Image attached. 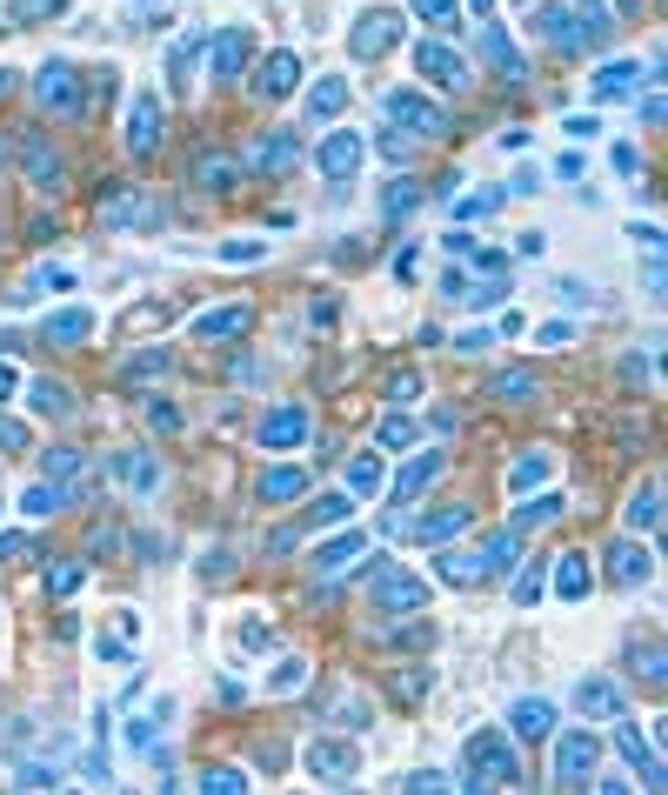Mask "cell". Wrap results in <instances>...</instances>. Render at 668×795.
<instances>
[{
  "label": "cell",
  "instance_id": "obj_16",
  "mask_svg": "<svg viewBox=\"0 0 668 795\" xmlns=\"http://www.w3.org/2000/svg\"><path fill=\"white\" fill-rule=\"evenodd\" d=\"M648 549H635V542H609V582H622V588H642L648 582Z\"/></svg>",
  "mask_w": 668,
  "mask_h": 795
},
{
  "label": "cell",
  "instance_id": "obj_26",
  "mask_svg": "<svg viewBox=\"0 0 668 795\" xmlns=\"http://www.w3.org/2000/svg\"><path fill=\"white\" fill-rule=\"evenodd\" d=\"M88 334H94V314H88V308H60V314L47 321V341H60V347L88 341Z\"/></svg>",
  "mask_w": 668,
  "mask_h": 795
},
{
  "label": "cell",
  "instance_id": "obj_19",
  "mask_svg": "<svg viewBox=\"0 0 668 795\" xmlns=\"http://www.w3.org/2000/svg\"><path fill=\"white\" fill-rule=\"evenodd\" d=\"M247 67V34H214V87H234Z\"/></svg>",
  "mask_w": 668,
  "mask_h": 795
},
{
  "label": "cell",
  "instance_id": "obj_27",
  "mask_svg": "<svg viewBox=\"0 0 668 795\" xmlns=\"http://www.w3.org/2000/svg\"><path fill=\"white\" fill-rule=\"evenodd\" d=\"M655 521H661V482H642L635 501H628V528H635V535H648Z\"/></svg>",
  "mask_w": 668,
  "mask_h": 795
},
{
  "label": "cell",
  "instance_id": "obj_28",
  "mask_svg": "<svg viewBox=\"0 0 668 795\" xmlns=\"http://www.w3.org/2000/svg\"><path fill=\"white\" fill-rule=\"evenodd\" d=\"M194 181H201L208 195H227V188L241 181V161H227V154H208V161L194 167Z\"/></svg>",
  "mask_w": 668,
  "mask_h": 795
},
{
  "label": "cell",
  "instance_id": "obj_58",
  "mask_svg": "<svg viewBox=\"0 0 668 795\" xmlns=\"http://www.w3.org/2000/svg\"><path fill=\"white\" fill-rule=\"evenodd\" d=\"M0 161H8V147H0Z\"/></svg>",
  "mask_w": 668,
  "mask_h": 795
},
{
  "label": "cell",
  "instance_id": "obj_1",
  "mask_svg": "<svg viewBox=\"0 0 668 795\" xmlns=\"http://www.w3.org/2000/svg\"><path fill=\"white\" fill-rule=\"evenodd\" d=\"M461 762H468V788H515V782H522V762H515L509 736H494V729L468 736Z\"/></svg>",
  "mask_w": 668,
  "mask_h": 795
},
{
  "label": "cell",
  "instance_id": "obj_24",
  "mask_svg": "<svg viewBox=\"0 0 668 795\" xmlns=\"http://www.w3.org/2000/svg\"><path fill=\"white\" fill-rule=\"evenodd\" d=\"M481 47H488V60H494L501 74H509L515 87H528V60L515 54V41H509V34H481Z\"/></svg>",
  "mask_w": 668,
  "mask_h": 795
},
{
  "label": "cell",
  "instance_id": "obj_12",
  "mask_svg": "<svg viewBox=\"0 0 668 795\" xmlns=\"http://www.w3.org/2000/svg\"><path fill=\"white\" fill-rule=\"evenodd\" d=\"M442 468H448V462H442L435 449H428V455H414V462H408V468L394 475V488H388V501H394V508H408V501H414V495H422V488H428V482H435Z\"/></svg>",
  "mask_w": 668,
  "mask_h": 795
},
{
  "label": "cell",
  "instance_id": "obj_20",
  "mask_svg": "<svg viewBox=\"0 0 668 795\" xmlns=\"http://www.w3.org/2000/svg\"><path fill=\"white\" fill-rule=\"evenodd\" d=\"M301 161V147H294V134H268L255 154H247V167H261V174H288Z\"/></svg>",
  "mask_w": 668,
  "mask_h": 795
},
{
  "label": "cell",
  "instance_id": "obj_44",
  "mask_svg": "<svg viewBox=\"0 0 668 795\" xmlns=\"http://www.w3.org/2000/svg\"><path fill=\"white\" fill-rule=\"evenodd\" d=\"M154 375H167V355H160V347H147L141 362H127V382H154Z\"/></svg>",
  "mask_w": 668,
  "mask_h": 795
},
{
  "label": "cell",
  "instance_id": "obj_13",
  "mask_svg": "<svg viewBox=\"0 0 668 795\" xmlns=\"http://www.w3.org/2000/svg\"><path fill=\"white\" fill-rule=\"evenodd\" d=\"M414 67H422L428 80H442V87H461V80H468L461 54H455V47H442V41H422V47H414Z\"/></svg>",
  "mask_w": 668,
  "mask_h": 795
},
{
  "label": "cell",
  "instance_id": "obj_49",
  "mask_svg": "<svg viewBox=\"0 0 668 795\" xmlns=\"http://www.w3.org/2000/svg\"><path fill=\"white\" fill-rule=\"evenodd\" d=\"M555 508H561V495H548V501H535V508H522V515H515V521H522V528H535V521H548V515H555Z\"/></svg>",
  "mask_w": 668,
  "mask_h": 795
},
{
  "label": "cell",
  "instance_id": "obj_51",
  "mask_svg": "<svg viewBox=\"0 0 668 795\" xmlns=\"http://www.w3.org/2000/svg\"><path fill=\"white\" fill-rule=\"evenodd\" d=\"M388 388H394V395H401V401H408V395H414V388H422V375H414V368H394V375H388Z\"/></svg>",
  "mask_w": 668,
  "mask_h": 795
},
{
  "label": "cell",
  "instance_id": "obj_53",
  "mask_svg": "<svg viewBox=\"0 0 668 795\" xmlns=\"http://www.w3.org/2000/svg\"><path fill=\"white\" fill-rule=\"evenodd\" d=\"M301 682H308V669H301V662H281V675H275V688L288 695V688H301Z\"/></svg>",
  "mask_w": 668,
  "mask_h": 795
},
{
  "label": "cell",
  "instance_id": "obj_4",
  "mask_svg": "<svg viewBox=\"0 0 668 795\" xmlns=\"http://www.w3.org/2000/svg\"><path fill=\"white\" fill-rule=\"evenodd\" d=\"M101 221H108V228H154V221H160V208H154V195H147V188H108Z\"/></svg>",
  "mask_w": 668,
  "mask_h": 795
},
{
  "label": "cell",
  "instance_id": "obj_46",
  "mask_svg": "<svg viewBox=\"0 0 668 795\" xmlns=\"http://www.w3.org/2000/svg\"><path fill=\"white\" fill-rule=\"evenodd\" d=\"M188 74H194V47H175V54H167V80H175L181 95H188Z\"/></svg>",
  "mask_w": 668,
  "mask_h": 795
},
{
  "label": "cell",
  "instance_id": "obj_56",
  "mask_svg": "<svg viewBox=\"0 0 668 795\" xmlns=\"http://www.w3.org/2000/svg\"><path fill=\"white\" fill-rule=\"evenodd\" d=\"M8 87H14V74H0V95H8Z\"/></svg>",
  "mask_w": 668,
  "mask_h": 795
},
{
  "label": "cell",
  "instance_id": "obj_17",
  "mask_svg": "<svg viewBox=\"0 0 668 795\" xmlns=\"http://www.w3.org/2000/svg\"><path fill=\"white\" fill-rule=\"evenodd\" d=\"M261 441H268V449H301V441H308V408H275L261 421Z\"/></svg>",
  "mask_w": 668,
  "mask_h": 795
},
{
  "label": "cell",
  "instance_id": "obj_34",
  "mask_svg": "<svg viewBox=\"0 0 668 795\" xmlns=\"http://www.w3.org/2000/svg\"><path fill=\"white\" fill-rule=\"evenodd\" d=\"M435 568H442V582H448V588H475V582L488 575V568H481V555H442Z\"/></svg>",
  "mask_w": 668,
  "mask_h": 795
},
{
  "label": "cell",
  "instance_id": "obj_40",
  "mask_svg": "<svg viewBox=\"0 0 668 795\" xmlns=\"http://www.w3.org/2000/svg\"><path fill=\"white\" fill-rule=\"evenodd\" d=\"M414 201H422V188H414V181H394V188H388V201H381V214H388V221H401Z\"/></svg>",
  "mask_w": 668,
  "mask_h": 795
},
{
  "label": "cell",
  "instance_id": "obj_39",
  "mask_svg": "<svg viewBox=\"0 0 668 795\" xmlns=\"http://www.w3.org/2000/svg\"><path fill=\"white\" fill-rule=\"evenodd\" d=\"M488 395H494V401H535V382H528V375H494Z\"/></svg>",
  "mask_w": 668,
  "mask_h": 795
},
{
  "label": "cell",
  "instance_id": "obj_21",
  "mask_svg": "<svg viewBox=\"0 0 668 795\" xmlns=\"http://www.w3.org/2000/svg\"><path fill=\"white\" fill-rule=\"evenodd\" d=\"M294 495H308V468L301 462H281V468L261 475V501H294Z\"/></svg>",
  "mask_w": 668,
  "mask_h": 795
},
{
  "label": "cell",
  "instance_id": "obj_36",
  "mask_svg": "<svg viewBox=\"0 0 668 795\" xmlns=\"http://www.w3.org/2000/svg\"><path fill=\"white\" fill-rule=\"evenodd\" d=\"M575 702H581V709H595V716H609V709L622 716V688H609V682H581Z\"/></svg>",
  "mask_w": 668,
  "mask_h": 795
},
{
  "label": "cell",
  "instance_id": "obj_37",
  "mask_svg": "<svg viewBox=\"0 0 668 795\" xmlns=\"http://www.w3.org/2000/svg\"><path fill=\"white\" fill-rule=\"evenodd\" d=\"M348 515H355V495H348V488H342V495H321V501L308 508L314 528H334V521H348Z\"/></svg>",
  "mask_w": 668,
  "mask_h": 795
},
{
  "label": "cell",
  "instance_id": "obj_18",
  "mask_svg": "<svg viewBox=\"0 0 668 795\" xmlns=\"http://www.w3.org/2000/svg\"><path fill=\"white\" fill-rule=\"evenodd\" d=\"M461 528H468V508L455 501V508H435L428 521H408L401 535H414V542H448V535H461Z\"/></svg>",
  "mask_w": 668,
  "mask_h": 795
},
{
  "label": "cell",
  "instance_id": "obj_3",
  "mask_svg": "<svg viewBox=\"0 0 668 795\" xmlns=\"http://www.w3.org/2000/svg\"><path fill=\"white\" fill-rule=\"evenodd\" d=\"M34 101H41L47 114L74 121V114H80V67H74V60H47L41 80H34Z\"/></svg>",
  "mask_w": 668,
  "mask_h": 795
},
{
  "label": "cell",
  "instance_id": "obj_5",
  "mask_svg": "<svg viewBox=\"0 0 668 795\" xmlns=\"http://www.w3.org/2000/svg\"><path fill=\"white\" fill-rule=\"evenodd\" d=\"M308 775L314 782H348L355 775V742H342V736H321V742H308Z\"/></svg>",
  "mask_w": 668,
  "mask_h": 795
},
{
  "label": "cell",
  "instance_id": "obj_35",
  "mask_svg": "<svg viewBox=\"0 0 668 795\" xmlns=\"http://www.w3.org/2000/svg\"><path fill=\"white\" fill-rule=\"evenodd\" d=\"M361 549H368L361 535H342V542H327V549H321L314 562H321V575H342L348 562H361Z\"/></svg>",
  "mask_w": 668,
  "mask_h": 795
},
{
  "label": "cell",
  "instance_id": "obj_11",
  "mask_svg": "<svg viewBox=\"0 0 668 795\" xmlns=\"http://www.w3.org/2000/svg\"><path fill=\"white\" fill-rule=\"evenodd\" d=\"M154 147H160V101L134 95V108H127V154H154Z\"/></svg>",
  "mask_w": 668,
  "mask_h": 795
},
{
  "label": "cell",
  "instance_id": "obj_30",
  "mask_svg": "<svg viewBox=\"0 0 668 795\" xmlns=\"http://www.w3.org/2000/svg\"><path fill=\"white\" fill-rule=\"evenodd\" d=\"M622 95H635V60H615L595 74V101H622Z\"/></svg>",
  "mask_w": 668,
  "mask_h": 795
},
{
  "label": "cell",
  "instance_id": "obj_29",
  "mask_svg": "<svg viewBox=\"0 0 668 795\" xmlns=\"http://www.w3.org/2000/svg\"><path fill=\"white\" fill-rule=\"evenodd\" d=\"M555 595H561V601L589 595V562H581V555H561V562H555Z\"/></svg>",
  "mask_w": 668,
  "mask_h": 795
},
{
  "label": "cell",
  "instance_id": "obj_48",
  "mask_svg": "<svg viewBox=\"0 0 668 795\" xmlns=\"http://www.w3.org/2000/svg\"><path fill=\"white\" fill-rule=\"evenodd\" d=\"M414 14H428L435 27H455V0H414Z\"/></svg>",
  "mask_w": 668,
  "mask_h": 795
},
{
  "label": "cell",
  "instance_id": "obj_2",
  "mask_svg": "<svg viewBox=\"0 0 668 795\" xmlns=\"http://www.w3.org/2000/svg\"><path fill=\"white\" fill-rule=\"evenodd\" d=\"M388 121H394L401 134H414V141H442V134H448V114H442L435 101H422L414 87H394V95H388Z\"/></svg>",
  "mask_w": 668,
  "mask_h": 795
},
{
  "label": "cell",
  "instance_id": "obj_43",
  "mask_svg": "<svg viewBox=\"0 0 668 795\" xmlns=\"http://www.w3.org/2000/svg\"><path fill=\"white\" fill-rule=\"evenodd\" d=\"M408 441H414V421H408V415H388V421H381V449H408Z\"/></svg>",
  "mask_w": 668,
  "mask_h": 795
},
{
  "label": "cell",
  "instance_id": "obj_8",
  "mask_svg": "<svg viewBox=\"0 0 668 795\" xmlns=\"http://www.w3.org/2000/svg\"><path fill=\"white\" fill-rule=\"evenodd\" d=\"M394 41H401V21H394L388 8H375V14L355 21V41H348V47H355V60H381Z\"/></svg>",
  "mask_w": 668,
  "mask_h": 795
},
{
  "label": "cell",
  "instance_id": "obj_57",
  "mask_svg": "<svg viewBox=\"0 0 668 795\" xmlns=\"http://www.w3.org/2000/svg\"><path fill=\"white\" fill-rule=\"evenodd\" d=\"M475 8H488V0H475Z\"/></svg>",
  "mask_w": 668,
  "mask_h": 795
},
{
  "label": "cell",
  "instance_id": "obj_42",
  "mask_svg": "<svg viewBox=\"0 0 668 795\" xmlns=\"http://www.w3.org/2000/svg\"><path fill=\"white\" fill-rule=\"evenodd\" d=\"M201 788H208V795H234V788H247V775H241V769H208Z\"/></svg>",
  "mask_w": 668,
  "mask_h": 795
},
{
  "label": "cell",
  "instance_id": "obj_45",
  "mask_svg": "<svg viewBox=\"0 0 668 795\" xmlns=\"http://www.w3.org/2000/svg\"><path fill=\"white\" fill-rule=\"evenodd\" d=\"M535 482H548V462H542V455H528V462L509 475V488H515V495H522V488H535Z\"/></svg>",
  "mask_w": 668,
  "mask_h": 795
},
{
  "label": "cell",
  "instance_id": "obj_38",
  "mask_svg": "<svg viewBox=\"0 0 668 795\" xmlns=\"http://www.w3.org/2000/svg\"><path fill=\"white\" fill-rule=\"evenodd\" d=\"M368 488H381V462H375V455H355V462H348V495H368Z\"/></svg>",
  "mask_w": 668,
  "mask_h": 795
},
{
  "label": "cell",
  "instance_id": "obj_25",
  "mask_svg": "<svg viewBox=\"0 0 668 795\" xmlns=\"http://www.w3.org/2000/svg\"><path fill=\"white\" fill-rule=\"evenodd\" d=\"M234 328H247V301H227V308H214V314H201L188 334L194 341H214V334H234Z\"/></svg>",
  "mask_w": 668,
  "mask_h": 795
},
{
  "label": "cell",
  "instance_id": "obj_22",
  "mask_svg": "<svg viewBox=\"0 0 668 795\" xmlns=\"http://www.w3.org/2000/svg\"><path fill=\"white\" fill-rule=\"evenodd\" d=\"M615 742H622V755H628V762H635V775H642V782H648V788H668V769H661V762H655V755H648V742H642V736H635V729H615Z\"/></svg>",
  "mask_w": 668,
  "mask_h": 795
},
{
  "label": "cell",
  "instance_id": "obj_59",
  "mask_svg": "<svg viewBox=\"0 0 668 795\" xmlns=\"http://www.w3.org/2000/svg\"><path fill=\"white\" fill-rule=\"evenodd\" d=\"M589 8H595V0H589Z\"/></svg>",
  "mask_w": 668,
  "mask_h": 795
},
{
  "label": "cell",
  "instance_id": "obj_41",
  "mask_svg": "<svg viewBox=\"0 0 668 795\" xmlns=\"http://www.w3.org/2000/svg\"><path fill=\"white\" fill-rule=\"evenodd\" d=\"M67 0H14V21L21 27H34V21H47V14H60Z\"/></svg>",
  "mask_w": 668,
  "mask_h": 795
},
{
  "label": "cell",
  "instance_id": "obj_52",
  "mask_svg": "<svg viewBox=\"0 0 668 795\" xmlns=\"http://www.w3.org/2000/svg\"><path fill=\"white\" fill-rule=\"evenodd\" d=\"M74 468H80V455H74V449H54V455H47V475H74Z\"/></svg>",
  "mask_w": 668,
  "mask_h": 795
},
{
  "label": "cell",
  "instance_id": "obj_23",
  "mask_svg": "<svg viewBox=\"0 0 668 795\" xmlns=\"http://www.w3.org/2000/svg\"><path fill=\"white\" fill-rule=\"evenodd\" d=\"M509 729H515V736H528V742H542V736L555 729V709L528 695V702H515V709H509Z\"/></svg>",
  "mask_w": 668,
  "mask_h": 795
},
{
  "label": "cell",
  "instance_id": "obj_9",
  "mask_svg": "<svg viewBox=\"0 0 668 795\" xmlns=\"http://www.w3.org/2000/svg\"><path fill=\"white\" fill-rule=\"evenodd\" d=\"M14 154H21V167L34 174V188H47V195H60V188H67V167H60V154H54L41 134H21V147H14Z\"/></svg>",
  "mask_w": 668,
  "mask_h": 795
},
{
  "label": "cell",
  "instance_id": "obj_55",
  "mask_svg": "<svg viewBox=\"0 0 668 795\" xmlns=\"http://www.w3.org/2000/svg\"><path fill=\"white\" fill-rule=\"evenodd\" d=\"M14 388H21V382H14V368H0V401H8Z\"/></svg>",
  "mask_w": 668,
  "mask_h": 795
},
{
  "label": "cell",
  "instance_id": "obj_10",
  "mask_svg": "<svg viewBox=\"0 0 668 795\" xmlns=\"http://www.w3.org/2000/svg\"><path fill=\"white\" fill-rule=\"evenodd\" d=\"M355 167H361V134L355 128H334L321 141V174H327V181H348Z\"/></svg>",
  "mask_w": 668,
  "mask_h": 795
},
{
  "label": "cell",
  "instance_id": "obj_33",
  "mask_svg": "<svg viewBox=\"0 0 668 795\" xmlns=\"http://www.w3.org/2000/svg\"><path fill=\"white\" fill-rule=\"evenodd\" d=\"M114 482H121V488H141V495H147V488H154V462L127 449V455H114Z\"/></svg>",
  "mask_w": 668,
  "mask_h": 795
},
{
  "label": "cell",
  "instance_id": "obj_47",
  "mask_svg": "<svg viewBox=\"0 0 668 795\" xmlns=\"http://www.w3.org/2000/svg\"><path fill=\"white\" fill-rule=\"evenodd\" d=\"M47 588H54V595H74V588H80V562H54Z\"/></svg>",
  "mask_w": 668,
  "mask_h": 795
},
{
  "label": "cell",
  "instance_id": "obj_32",
  "mask_svg": "<svg viewBox=\"0 0 668 795\" xmlns=\"http://www.w3.org/2000/svg\"><path fill=\"white\" fill-rule=\"evenodd\" d=\"M27 401H34L41 415H54V421H60V415H74V395H67L60 382H27Z\"/></svg>",
  "mask_w": 668,
  "mask_h": 795
},
{
  "label": "cell",
  "instance_id": "obj_50",
  "mask_svg": "<svg viewBox=\"0 0 668 795\" xmlns=\"http://www.w3.org/2000/svg\"><path fill=\"white\" fill-rule=\"evenodd\" d=\"M0 449H8V455H21V449H27V428H14V421H0Z\"/></svg>",
  "mask_w": 668,
  "mask_h": 795
},
{
  "label": "cell",
  "instance_id": "obj_6",
  "mask_svg": "<svg viewBox=\"0 0 668 795\" xmlns=\"http://www.w3.org/2000/svg\"><path fill=\"white\" fill-rule=\"evenodd\" d=\"M595 762H602V742H595V736H581V729H575V736L555 742V782H589Z\"/></svg>",
  "mask_w": 668,
  "mask_h": 795
},
{
  "label": "cell",
  "instance_id": "obj_7",
  "mask_svg": "<svg viewBox=\"0 0 668 795\" xmlns=\"http://www.w3.org/2000/svg\"><path fill=\"white\" fill-rule=\"evenodd\" d=\"M294 87H301V54H294V47L268 54V60H261V74H255V95H261V101H288Z\"/></svg>",
  "mask_w": 668,
  "mask_h": 795
},
{
  "label": "cell",
  "instance_id": "obj_31",
  "mask_svg": "<svg viewBox=\"0 0 668 795\" xmlns=\"http://www.w3.org/2000/svg\"><path fill=\"white\" fill-rule=\"evenodd\" d=\"M342 101H348V80L342 74H327V80H314V95H308V114H342Z\"/></svg>",
  "mask_w": 668,
  "mask_h": 795
},
{
  "label": "cell",
  "instance_id": "obj_14",
  "mask_svg": "<svg viewBox=\"0 0 668 795\" xmlns=\"http://www.w3.org/2000/svg\"><path fill=\"white\" fill-rule=\"evenodd\" d=\"M628 662H635V682H642V688H661L668 655H661V642H655L648 629H635V636H628Z\"/></svg>",
  "mask_w": 668,
  "mask_h": 795
},
{
  "label": "cell",
  "instance_id": "obj_15",
  "mask_svg": "<svg viewBox=\"0 0 668 795\" xmlns=\"http://www.w3.org/2000/svg\"><path fill=\"white\" fill-rule=\"evenodd\" d=\"M422 582H414V575H401V568H375V601L381 608H422Z\"/></svg>",
  "mask_w": 668,
  "mask_h": 795
},
{
  "label": "cell",
  "instance_id": "obj_54",
  "mask_svg": "<svg viewBox=\"0 0 668 795\" xmlns=\"http://www.w3.org/2000/svg\"><path fill=\"white\" fill-rule=\"evenodd\" d=\"M21 555H34V542H27V535H8V542H0V562H21Z\"/></svg>",
  "mask_w": 668,
  "mask_h": 795
}]
</instances>
